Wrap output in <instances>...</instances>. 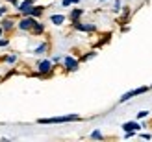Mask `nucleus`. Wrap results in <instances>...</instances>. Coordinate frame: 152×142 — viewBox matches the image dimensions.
Instances as JSON below:
<instances>
[{
    "label": "nucleus",
    "mask_w": 152,
    "mask_h": 142,
    "mask_svg": "<svg viewBox=\"0 0 152 142\" xmlns=\"http://www.w3.org/2000/svg\"><path fill=\"white\" fill-rule=\"evenodd\" d=\"M141 124L139 122H124L123 124V131H139Z\"/></svg>",
    "instance_id": "obj_9"
},
{
    "label": "nucleus",
    "mask_w": 152,
    "mask_h": 142,
    "mask_svg": "<svg viewBox=\"0 0 152 142\" xmlns=\"http://www.w3.org/2000/svg\"><path fill=\"white\" fill-rule=\"evenodd\" d=\"M45 13V6H32V7H30V9L24 13V15H30V17H35V19H39L41 17V15Z\"/></svg>",
    "instance_id": "obj_8"
},
{
    "label": "nucleus",
    "mask_w": 152,
    "mask_h": 142,
    "mask_svg": "<svg viewBox=\"0 0 152 142\" xmlns=\"http://www.w3.org/2000/svg\"><path fill=\"white\" fill-rule=\"evenodd\" d=\"M91 138H98V140H102V138H104V135H102L100 131H93V133H91Z\"/></svg>",
    "instance_id": "obj_15"
},
{
    "label": "nucleus",
    "mask_w": 152,
    "mask_h": 142,
    "mask_svg": "<svg viewBox=\"0 0 152 142\" xmlns=\"http://www.w3.org/2000/svg\"><path fill=\"white\" fill-rule=\"evenodd\" d=\"M17 61V56H7L6 57V63H15Z\"/></svg>",
    "instance_id": "obj_19"
},
{
    "label": "nucleus",
    "mask_w": 152,
    "mask_h": 142,
    "mask_svg": "<svg viewBox=\"0 0 152 142\" xmlns=\"http://www.w3.org/2000/svg\"><path fill=\"white\" fill-rule=\"evenodd\" d=\"M35 17H30V15H22V19L17 22V28L19 30H22V32H30L32 30V26L35 24Z\"/></svg>",
    "instance_id": "obj_2"
},
{
    "label": "nucleus",
    "mask_w": 152,
    "mask_h": 142,
    "mask_svg": "<svg viewBox=\"0 0 152 142\" xmlns=\"http://www.w3.org/2000/svg\"><path fill=\"white\" fill-rule=\"evenodd\" d=\"M61 4H63V6H65V7H67V6H71V4H72V2H71V0H61Z\"/></svg>",
    "instance_id": "obj_22"
},
{
    "label": "nucleus",
    "mask_w": 152,
    "mask_h": 142,
    "mask_svg": "<svg viewBox=\"0 0 152 142\" xmlns=\"http://www.w3.org/2000/svg\"><path fill=\"white\" fill-rule=\"evenodd\" d=\"M63 65H65V70H69V72H74V70H78V66H80V59H76V57H71V56H67L63 59Z\"/></svg>",
    "instance_id": "obj_4"
},
{
    "label": "nucleus",
    "mask_w": 152,
    "mask_h": 142,
    "mask_svg": "<svg viewBox=\"0 0 152 142\" xmlns=\"http://www.w3.org/2000/svg\"><path fill=\"white\" fill-rule=\"evenodd\" d=\"M150 91V87H137V89H134V91H130V92H126V94H123L121 96V103H124V102H128L130 98H134V96H139V94H145V92H148Z\"/></svg>",
    "instance_id": "obj_3"
},
{
    "label": "nucleus",
    "mask_w": 152,
    "mask_h": 142,
    "mask_svg": "<svg viewBox=\"0 0 152 142\" xmlns=\"http://www.w3.org/2000/svg\"><path fill=\"white\" fill-rule=\"evenodd\" d=\"M6 2H10V4H13V6H19V0H6Z\"/></svg>",
    "instance_id": "obj_23"
},
{
    "label": "nucleus",
    "mask_w": 152,
    "mask_h": 142,
    "mask_svg": "<svg viewBox=\"0 0 152 142\" xmlns=\"http://www.w3.org/2000/svg\"><path fill=\"white\" fill-rule=\"evenodd\" d=\"M95 56H96L95 52H89V54H87V56H83V57L80 59V61H87V59H91V57H95Z\"/></svg>",
    "instance_id": "obj_18"
},
{
    "label": "nucleus",
    "mask_w": 152,
    "mask_h": 142,
    "mask_svg": "<svg viewBox=\"0 0 152 142\" xmlns=\"http://www.w3.org/2000/svg\"><path fill=\"white\" fill-rule=\"evenodd\" d=\"M72 26H74V30H78V32H95L96 30L95 24H83V22H80V20L72 22Z\"/></svg>",
    "instance_id": "obj_7"
},
{
    "label": "nucleus",
    "mask_w": 152,
    "mask_h": 142,
    "mask_svg": "<svg viewBox=\"0 0 152 142\" xmlns=\"http://www.w3.org/2000/svg\"><path fill=\"white\" fill-rule=\"evenodd\" d=\"M0 26H2V30L6 33H10V32H13V30L17 28V22H15L11 17H7V19H4L2 22H0Z\"/></svg>",
    "instance_id": "obj_6"
},
{
    "label": "nucleus",
    "mask_w": 152,
    "mask_h": 142,
    "mask_svg": "<svg viewBox=\"0 0 152 142\" xmlns=\"http://www.w3.org/2000/svg\"><path fill=\"white\" fill-rule=\"evenodd\" d=\"M121 9V2H119V0H115V11H119Z\"/></svg>",
    "instance_id": "obj_24"
},
{
    "label": "nucleus",
    "mask_w": 152,
    "mask_h": 142,
    "mask_svg": "<svg viewBox=\"0 0 152 142\" xmlns=\"http://www.w3.org/2000/svg\"><path fill=\"white\" fill-rule=\"evenodd\" d=\"M100 2H106V0H100Z\"/></svg>",
    "instance_id": "obj_27"
},
{
    "label": "nucleus",
    "mask_w": 152,
    "mask_h": 142,
    "mask_svg": "<svg viewBox=\"0 0 152 142\" xmlns=\"http://www.w3.org/2000/svg\"><path fill=\"white\" fill-rule=\"evenodd\" d=\"M82 116L78 115H67V116H54V118H39V124H65V122H80Z\"/></svg>",
    "instance_id": "obj_1"
},
{
    "label": "nucleus",
    "mask_w": 152,
    "mask_h": 142,
    "mask_svg": "<svg viewBox=\"0 0 152 142\" xmlns=\"http://www.w3.org/2000/svg\"><path fill=\"white\" fill-rule=\"evenodd\" d=\"M141 138H145V140H148V138H150V133H141Z\"/></svg>",
    "instance_id": "obj_21"
},
{
    "label": "nucleus",
    "mask_w": 152,
    "mask_h": 142,
    "mask_svg": "<svg viewBox=\"0 0 152 142\" xmlns=\"http://www.w3.org/2000/svg\"><path fill=\"white\" fill-rule=\"evenodd\" d=\"M47 50H48V43H43L41 46H37V48H35V54H45Z\"/></svg>",
    "instance_id": "obj_14"
},
{
    "label": "nucleus",
    "mask_w": 152,
    "mask_h": 142,
    "mask_svg": "<svg viewBox=\"0 0 152 142\" xmlns=\"http://www.w3.org/2000/svg\"><path fill=\"white\" fill-rule=\"evenodd\" d=\"M30 33H34V35H43V33H45V24H41L39 20H35V24L32 26Z\"/></svg>",
    "instance_id": "obj_10"
},
{
    "label": "nucleus",
    "mask_w": 152,
    "mask_h": 142,
    "mask_svg": "<svg viewBox=\"0 0 152 142\" xmlns=\"http://www.w3.org/2000/svg\"><path fill=\"white\" fill-rule=\"evenodd\" d=\"M37 72H39V76H50L52 74V61H48V59L41 61L37 65Z\"/></svg>",
    "instance_id": "obj_5"
},
{
    "label": "nucleus",
    "mask_w": 152,
    "mask_h": 142,
    "mask_svg": "<svg viewBox=\"0 0 152 142\" xmlns=\"http://www.w3.org/2000/svg\"><path fill=\"white\" fill-rule=\"evenodd\" d=\"M50 22H52V24H56V26H61L63 22H65V15H52Z\"/></svg>",
    "instance_id": "obj_13"
},
{
    "label": "nucleus",
    "mask_w": 152,
    "mask_h": 142,
    "mask_svg": "<svg viewBox=\"0 0 152 142\" xmlns=\"http://www.w3.org/2000/svg\"><path fill=\"white\" fill-rule=\"evenodd\" d=\"M10 44V39H6V37H0V48L2 46H7Z\"/></svg>",
    "instance_id": "obj_17"
},
{
    "label": "nucleus",
    "mask_w": 152,
    "mask_h": 142,
    "mask_svg": "<svg viewBox=\"0 0 152 142\" xmlns=\"http://www.w3.org/2000/svg\"><path fill=\"white\" fill-rule=\"evenodd\" d=\"M2 33H4V30H2V26H0V37H2Z\"/></svg>",
    "instance_id": "obj_25"
},
{
    "label": "nucleus",
    "mask_w": 152,
    "mask_h": 142,
    "mask_svg": "<svg viewBox=\"0 0 152 142\" xmlns=\"http://www.w3.org/2000/svg\"><path fill=\"white\" fill-rule=\"evenodd\" d=\"M6 13H7V7H6V6H2V7H0V17H4Z\"/></svg>",
    "instance_id": "obj_20"
},
{
    "label": "nucleus",
    "mask_w": 152,
    "mask_h": 142,
    "mask_svg": "<svg viewBox=\"0 0 152 142\" xmlns=\"http://www.w3.org/2000/svg\"><path fill=\"white\" fill-rule=\"evenodd\" d=\"M150 89H152V85H150Z\"/></svg>",
    "instance_id": "obj_28"
},
{
    "label": "nucleus",
    "mask_w": 152,
    "mask_h": 142,
    "mask_svg": "<svg viewBox=\"0 0 152 142\" xmlns=\"http://www.w3.org/2000/svg\"><path fill=\"white\" fill-rule=\"evenodd\" d=\"M82 15H83V9H72L71 15H69V20L71 22H76V20H80Z\"/></svg>",
    "instance_id": "obj_12"
},
{
    "label": "nucleus",
    "mask_w": 152,
    "mask_h": 142,
    "mask_svg": "<svg viewBox=\"0 0 152 142\" xmlns=\"http://www.w3.org/2000/svg\"><path fill=\"white\" fill-rule=\"evenodd\" d=\"M71 2H72V4H78V2H80V0H71Z\"/></svg>",
    "instance_id": "obj_26"
},
{
    "label": "nucleus",
    "mask_w": 152,
    "mask_h": 142,
    "mask_svg": "<svg viewBox=\"0 0 152 142\" xmlns=\"http://www.w3.org/2000/svg\"><path fill=\"white\" fill-rule=\"evenodd\" d=\"M34 4H35L34 0H24V2H22V4H19V6H17V9L20 11V15H24V13H26V11L30 9V7L34 6Z\"/></svg>",
    "instance_id": "obj_11"
},
{
    "label": "nucleus",
    "mask_w": 152,
    "mask_h": 142,
    "mask_svg": "<svg viewBox=\"0 0 152 142\" xmlns=\"http://www.w3.org/2000/svg\"><path fill=\"white\" fill-rule=\"evenodd\" d=\"M148 116V111H139L137 113V120H143V118H147Z\"/></svg>",
    "instance_id": "obj_16"
}]
</instances>
